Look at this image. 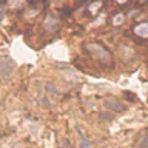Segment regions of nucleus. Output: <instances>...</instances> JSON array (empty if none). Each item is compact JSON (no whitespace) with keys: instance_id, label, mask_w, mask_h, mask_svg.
<instances>
[{"instance_id":"nucleus-1","label":"nucleus","mask_w":148,"mask_h":148,"mask_svg":"<svg viewBox=\"0 0 148 148\" xmlns=\"http://www.w3.org/2000/svg\"><path fill=\"white\" fill-rule=\"evenodd\" d=\"M86 49L90 51V53L94 56L96 59L102 60V62H106V63H108L110 60H111L110 53L103 48V46H100V45H97V43H88V45H86Z\"/></svg>"},{"instance_id":"nucleus-2","label":"nucleus","mask_w":148,"mask_h":148,"mask_svg":"<svg viewBox=\"0 0 148 148\" xmlns=\"http://www.w3.org/2000/svg\"><path fill=\"white\" fill-rule=\"evenodd\" d=\"M14 62L11 59H2L0 60V79H8L12 74Z\"/></svg>"},{"instance_id":"nucleus-3","label":"nucleus","mask_w":148,"mask_h":148,"mask_svg":"<svg viewBox=\"0 0 148 148\" xmlns=\"http://www.w3.org/2000/svg\"><path fill=\"white\" fill-rule=\"evenodd\" d=\"M105 106L111 111H122L125 108V105L122 103V102L116 100V99H111V100H106L105 102Z\"/></svg>"},{"instance_id":"nucleus-4","label":"nucleus","mask_w":148,"mask_h":148,"mask_svg":"<svg viewBox=\"0 0 148 148\" xmlns=\"http://www.w3.org/2000/svg\"><path fill=\"white\" fill-rule=\"evenodd\" d=\"M134 32H136L139 37H148V22L137 25L136 28H134Z\"/></svg>"},{"instance_id":"nucleus-5","label":"nucleus","mask_w":148,"mask_h":148,"mask_svg":"<svg viewBox=\"0 0 148 148\" xmlns=\"http://www.w3.org/2000/svg\"><path fill=\"white\" fill-rule=\"evenodd\" d=\"M45 28L48 31H54L56 28H57V20H56L54 17H46L45 20Z\"/></svg>"},{"instance_id":"nucleus-6","label":"nucleus","mask_w":148,"mask_h":148,"mask_svg":"<svg viewBox=\"0 0 148 148\" xmlns=\"http://www.w3.org/2000/svg\"><path fill=\"white\" fill-rule=\"evenodd\" d=\"M100 8H102V2H100V0H97V2L91 3L90 6H88V11H90V12H92V14H96V12L99 11Z\"/></svg>"},{"instance_id":"nucleus-7","label":"nucleus","mask_w":148,"mask_h":148,"mask_svg":"<svg viewBox=\"0 0 148 148\" xmlns=\"http://www.w3.org/2000/svg\"><path fill=\"white\" fill-rule=\"evenodd\" d=\"M123 20H125L123 14H116V16L113 17V25L119 26V25H122V23H123Z\"/></svg>"},{"instance_id":"nucleus-8","label":"nucleus","mask_w":148,"mask_h":148,"mask_svg":"<svg viewBox=\"0 0 148 148\" xmlns=\"http://www.w3.org/2000/svg\"><path fill=\"white\" fill-rule=\"evenodd\" d=\"M23 3H25V0H11V2H9V6L11 8H18V6H22Z\"/></svg>"},{"instance_id":"nucleus-9","label":"nucleus","mask_w":148,"mask_h":148,"mask_svg":"<svg viewBox=\"0 0 148 148\" xmlns=\"http://www.w3.org/2000/svg\"><path fill=\"white\" fill-rule=\"evenodd\" d=\"M139 148H148V136H143L139 140Z\"/></svg>"},{"instance_id":"nucleus-10","label":"nucleus","mask_w":148,"mask_h":148,"mask_svg":"<svg viewBox=\"0 0 148 148\" xmlns=\"http://www.w3.org/2000/svg\"><path fill=\"white\" fill-rule=\"evenodd\" d=\"M103 22H105V16H103V14H100V17L96 18V20L92 22V26H99V25H102Z\"/></svg>"},{"instance_id":"nucleus-11","label":"nucleus","mask_w":148,"mask_h":148,"mask_svg":"<svg viewBox=\"0 0 148 148\" xmlns=\"http://www.w3.org/2000/svg\"><path fill=\"white\" fill-rule=\"evenodd\" d=\"M90 147H91L90 142L85 140V137H83V136H80V148H90Z\"/></svg>"},{"instance_id":"nucleus-12","label":"nucleus","mask_w":148,"mask_h":148,"mask_svg":"<svg viewBox=\"0 0 148 148\" xmlns=\"http://www.w3.org/2000/svg\"><path fill=\"white\" fill-rule=\"evenodd\" d=\"M60 148H73V147H71V145H69V143H68V142H63V143H62V145H60Z\"/></svg>"},{"instance_id":"nucleus-13","label":"nucleus","mask_w":148,"mask_h":148,"mask_svg":"<svg viewBox=\"0 0 148 148\" xmlns=\"http://www.w3.org/2000/svg\"><path fill=\"white\" fill-rule=\"evenodd\" d=\"M116 2H119V3H125L127 0H116Z\"/></svg>"},{"instance_id":"nucleus-14","label":"nucleus","mask_w":148,"mask_h":148,"mask_svg":"<svg viewBox=\"0 0 148 148\" xmlns=\"http://www.w3.org/2000/svg\"><path fill=\"white\" fill-rule=\"evenodd\" d=\"M0 128H2V122H0Z\"/></svg>"},{"instance_id":"nucleus-15","label":"nucleus","mask_w":148,"mask_h":148,"mask_svg":"<svg viewBox=\"0 0 148 148\" xmlns=\"http://www.w3.org/2000/svg\"><path fill=\"white\" fill-rule=\"evenodd\" d=\"M140 2H145V0H140Z\"/></svg>"}]
</instances>
